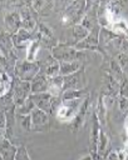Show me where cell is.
Wrapping results in <instances>:
<instances>
[{"label": "cell", "mask_w": 128, "mask_h": 160, "mask_svg": "<svg viewBox=\"0 0 128 160\" xmlns=\"http://www.w3.org/2000/svg\"><path fill=\"white\" fill-rule=\"evenodd\" d=\"M89 109H90V98L88 96V98L84 99V101H83V104H82V106H80V109H79V111L77 114V116L70 122L73 132H77L79 129L83 128V125H84V122L87 120V116L89 114Z\"/></svg>", "instance_id": "cell-15"}, {"label": "cell", "mask_w": 128, "mask_h": 160, "mask_svg": "<svg viewBox=\"0 0 128 160\" xmlns=\"http://www.w3.org/2000/svg\"><path fill=\"white\" fill-rule=\"evenodd\" d=\"M33 34H34V39H38L40 41L41 48H44V49L51 50V49H54L55 46L59 45V41L54 36L51 29L41 21L38 22V26H36L35 31H33Z\"/></svg>", "instance_id": "cell-6"}, {"label": "cell", "mask_w": 128, "mask_h": 160, "mask_svg": "<svg viewBox=\"0 0 128 160\" xmlns=\"http://www.w3.org/2000/svg\"><path fill=\"white\" fill-rule=\"evenodd\" d=\"M20 120V126L25 130V131H33V125H31V115H24V116H19L16 115Z\"/></svg>", "instance_id": "cell-28"}, {"label": "cell", "mask_w": 128, "mask_h": 160, "mask_svg": "<svg viewBox=\"0 0 128 160\" xmlns=\"http://www.w3.org/2000/svg\"><path fill=\"white\" fill-rule=\"evenodd\" d=\"M33 40H34V34L23 28L13 35V44H14V48H16V49L28 48Z\"/></svg>", "instance_id": "cell-16"}, {"label": "cell", "mask_w": 128, "mask_h": 160, "mask_svg": "<svg viewBox=\"0 0 128 160\" xmlns=\"http://www.w3.org/2000/svg\"><path fill=\"white\" fill-rule=\"evenodd\" d=\"M89 96L88 89H79V90H67L61 94V100H78L85 99Z\"/></svg>", "instance_id": "cell-22"}, {"label": "cell", "mask_w": 128, "mask_h": 160, "mask_svg": "<svg viewBox=\"0 0 128 160\" xmlns=\"http://www.w3.org/2000/svg\"><path fill=\"white\" fill-rule=\"evenodd\" d=\"M99 4L97 1H88V8H87V12L82 20V25L84 28H87L89 31H92L93 29L100 26L99 21H98V9H99Z\"/></svg>", "instance_id": "cell-11"}, {"label": "cell", "mask_w": 128, "mask_h": 160, "mask_svg": "<svg viewBox=\"0 0 128 160\" xmlns=\"http://www.w3.org/2000/svg\"><path fill=\"white\" fill-rule=\"evenodd\" d=\"M38 62L40 66V74L45 75L46 78H54V76L59 75L60 62L55 58H53L51 55L43 59V60H39Z\"/></svg>", "instance_id": "cell-14"}, {"label": "cell", "mask_w": 128, "mask_h": 160, "mask_svg": "<svg viewBox=\"0 0 128 160\" xmlns=\"http://www.w3.org/2000/svg\"><path fill=\"white\" fill-rule=\"evenodd\" d=\"M35 108H36V106H35V102H34V100L31 99V95H30V98H29L23 105H20V106L16 108V115H19V116L30 115Z\"/></svg>", "instance_id": "cell-26"}, {"label": "cell", "mask_w": 128, "mask_h": 160, "mask_svg": "<svg viewBox=\"0 0 128 160\" xmlns=\"http://www.w3.org/2000/svg\"><path fill=\"white\" fill-rule=\"evenodd\" d=\"M31 95V88L29 81H21L15 78V84L13 88V101L15 106L23 105Z\"/></svg>", "instance_id": "cell-8"}, {"label": "cell", "mask_w": 128, "mask_h": 160, "mask_svg": "<svg viewBox=\"0 0 128 160\" xmlns=\"http://www.w3.org/2000/svg\"><path fill=\"white\" fill-rule=\"evenodd\" d=\"M63 85H64V76H54L49 78V89L48 92L55 98H61L63 94Z\"/></svg>", "instance_id": "cell-18"}, {"label": "cell", "mask_w": 128, "mask_h": 160, "mask_svg": "<svg viewBox=\"0 0 128 160\" xmlns=\"http://www.w3.org/2000/svg\"><path fill=\"white\" fill-rule=\"evenodd\" d=\"M40 72V66L38 61H28V60H18L14 66V76L21 81H29Z\"/></svg>", "instance_id": "cell-3"}, {"label": "cell", "mask_w": 128, "mask_h": 160, "mask_svg": "<svg viewBox=\"0 0 128 160\" xmlns=\"http://www.w3.org/2000/svg\"><path fill=\"white\" fill-rule=\"evenodd\" d=\"M31 115V125H33V131H48L50 129V115L43 111L41 109L35 108L33 110Z\"/></svg>", "instance_id": "cell-10"}, {"label": "cell", "mask_w": 128, "mask_h": 160, "mask_svg": "<svg viewBox=\"0 0 128 160\" xmlns=\"http://www.w3.org/2000/svg\"><path fill=\"white\" fill-rule=\"evenodd\" d=\"M78 160H93V158H92V155H90V154H87V155H84V156L79 158Z\"/></svg>", "instance_id": "cell-31"}, {"label": "cell", "mask_w": 128, "mask_h": 160, "mask_svg": "<svg viewBox=\"0 0 128 160\" xmlns=\"http://www.w3.org/2000/svg\"><path fill=\"white\" fill-rule=\"evenodd\" d=\"M100 29H102L100 26L93 29V30L89 32V35H88L84 40L77 42V44L74 45V48H75L77 50H79V51H82V50H95V51H98L99 54H102L104 58H107V52H105V51L100 48V45H99V32H100Z\"/></svg>", "instance_id": "cell-7"}, {"label": "cell", "mask_w": 128, "mask_h": 160, "mask_svg": "<svg viewBox=\"0 0 128 160\" xmlns=\"http://www.w3.org/2000/svg\"><path fill=\"white\" fill-rule=\"evenodd\" d=\"M115 60H117L118 65L120 66L123 74H124L125 76H128V55L124 54V52H119V54L117 55Z\"/></svg>", "instance_id": "cell-27"}, {"label": "cell", "mask_w": 128, "mask_h": 160, "mask_svg": "<svg viewBox=\"0 0 128 160\" xmlns=\"http://www.w3.org/2000/svg\"><path fill=\"white\" fill-rule=\"evenodd\" d=\"M40 41L38 39H34L29 46L26 48V60L28 61H38L36 60V55L39 52V49H40Z\"/></svg>", "instance_id": "cell-25"}, {"label": "cell", "mask_w": 128, "mask_h": 160, "mask_svg": "<svg viewBox=\"0 0 128 160\" xmlns=\"http://www.w3.org/2000/svg\"><path fill=\"white\" fill-rule=\"evenodd\" d=\"M31 94H40V92H48L49 89V78H46L43 74H38L30 82Z\"/></svg>", "instance_id": "cell-17"}, {"label": "cell", "mask_w": 128, "mask_h": 160, "mask_svg": "<svg viewBox=\"0 0 128 160\" xmlns=\"http://www.w3.org/2000/svg\"><path fill=\"white\" fill-rule=\"evenodd\" d=\"M84 99H78V100H61L60 105L58 106L55 115L60 121L64 122H72L74 118L77 116Z\"/></svg>", "instance_id": "cell-4"}, {"label": "cell", "mask_w": 128, "mask_h": 160, "mask_svg": "<svg viewBox=\"0 0 128 160\" xmlns=\"http://www.w3.org/2000/svg\"><path fill=\"white\" fill-rule=\"evenodd\" d=\"M18 148L10 142L9 139L3 138L1 140V159L3 160H15Z\"/></svg>", "instance_id": "cell-19"}, {"label": "cell", "mask_w": 128, "mask_h": 160, "mask_svg": "<svg viewBox=\"0 0 128 160\" xmlns=\"http://www.w3.org/2000/svg\"><path fill=\"white\" fill-rule=\"evenodd\" d=\"M109 148H110V141H109V138L107 135V132L100 129V134H99V141H98V154L100 156H103L104 159H107L108 154L110 152L109 151Z\"/></svg>", "instance_id": "cell-21"}, {"label": "cell", "mask_w": 128, "mask_h": 160, "mask_svg": "<svg viewBox=\"0 0 128 160\" xmlns=\"http://www.w3.org/2000/svg\"><path fill=\"white\" fill-rule=\"evenodd\" d=\"M105 160H120V158L118 155V151H110Z\"/></svg>", "instance_id": "cell-30"}, {"label": "cell", "mask_w": 128, "mask_h": 160, "mask_svg": "<svg viewBox=\"0 0 128 160\" xmlns=\"http://www.w3.org/2000/svg\"><path fill=\"white\" fill-rule=\"evenodd\" d=\"M85 71L84 66L78 70L77 72L64 76V85H63V92L67 90H79L85 89Z\"/></svg>", "instance_id": "cell-9"}, {"label": "cell", "mask_w": 128, "mask_h": 160, "mask_svg": "<svg viewBox=\"0 0 128 160\" xmlns=\"http://www.w3.org/2000/svg\"><path fill=\"white\" fill-rule=\"evenodd\" d=\"M100 122L97 116L95 110L92 112V126H90V132H89V154L94 155L98 154V141H99V134H100Z\"/></svg>", "instance_id": "cell-12"}, {"label": "cell", "mask_w": 128, "mask_h": 160, "mask_svg": "<svg viewBox=\"0 0 128 160\" xmlns=\"http://www.w3.org/2000/svg\"><path fill=\"white\" fill-rule=\"evenodd\" d=\"M50 55L55 58L59 62L63 61H80L82 58H85L83 51L77 50L69 42H59L58 46L50 50Z\"/></svg>", "instance_id": "cell-2"}, {"label": "cell", "mask_w": 128, "mask_h": 160, "mask_svg": "<svg viewBox=\"0 0 128 160\" xmlns=\"http://www.w3.org/2000/svg\"><path fill=\"white\" fill-rule=\"evenodd\" d=\"M82 68H83V65L80 61H63V62H60L59 75L60 76H68V75L77 72Z\"/></svg>", "instance_id": "cell-20"}, {"label": "cell", "mask_w": 128, "mask_h": 160, "mask_svg": "<svg viewBox=\"0 0 128 160\" xmlns=\"http://www.w3.org/2000/svg\"><path fill=\"white\" fill-rule=\"evenodd\" d=\"M88 8V1H68L64 4V10L61 11L60 22L64 26L80 24Z\"/></svg>", "instance_id": "cell-1"}, {"label": "cell", "mask_w": 128, "mask_h": 160, "mask_svg": "<svg viewBox=\"0 0 128 160\" xmlns=\"http://www.w3.org/2000/svg\"><path fill=\"white\" fill-rule=\"evenodd\" d=\"M89 30L87 29V28H84L82 24H77V25H74L73 28H72V35H73V38H74V40H75V44L77 42H79V41H82V40H84L88 35H89ZM74 44V45H75Z\"/></svg>", "instance_id": "cell-24"}, {"label": "cell", "mask_w": 128, "mask_h": 160, "mask_svg": "<svg viewBox=\"0 0 128 160\" xmlns=\"http://www.w3.org/2000/svg\"><path fill=\"white\" fill-rule=\"evenodd\" d=\"M15 160H31L28 152V149L25 145H19L15 155Z\"/></svg>", "instance_id": "cell-29"}, {"label": "cell", "mask_w": 128, "mask_h": 160, "mask_svg": "<svg viewBox=\"0 0 128 160\" xmlns=\"http://www.w3.org/2000/svg\"><path fill=\"white\" fill-rule=\"evenodd\" d=\"M31 99L34 100L35 106L38 109H41L49 115H53L61 102V98H55L49 92L31 94Z\"/></svg>", "instance_id": "cell-5"}, {"label": "cell", "mask_w": 128, "mask_h": 160, "mask_svg": "<svg viewBox=\"0 0 128 160\" xmlns=\"http://www.w3.org/2000/svg\"><path fill=\"white\" fill-rule=\"evenodd\" d=\"M97 116L99 119V122L102 125H104L107 122V104H105V100H104V94L102 92L98 98V102H97Z\"/></svg>", "instance_id": "cell-23"}, {"label": "cell", "mask_w": 128, "mask_h": 160, "mask_svg": "<svg viewBox=\"0 0 128 160\" xmlns=\"http://www.w3.org/2000/svg\"><path fill=\"white\" fill-rule=\"evenodd\" d=\"M4 28H5V31L11 35H14L15 32H18L21 29V16H20V12L18 9L5 12Z\"/></svg>", "instance_id": "cell-13"}]
</instances>
